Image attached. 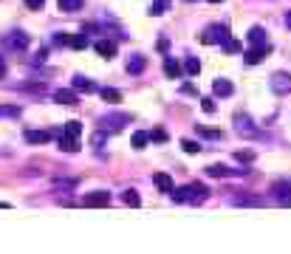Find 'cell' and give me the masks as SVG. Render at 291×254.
Masks as SVG:
<instances>
[{"label": "cell", "mask_w": 291, "mask_h": 254, "mask_svg": "<svg viewBox=\"0 0 291 254\" xmlns=\"http://www.w3.org/2000/svg\"><path fill=\"white\" fill-rule=\"evenodd\" d=\"M48 139H51V133H45V130H26L28 144H45Z\"/></svg>", "instance_id": "12"}, {"label": "cell", "mask_w": 291, "mask_h": 254, "mask_svg": "<svg viewBox=\"0 0 291 254\" xmlns=\"http://www.w3.org/2000/svg\"><path fill=\"white\" fill-rule=\"evenodd\" d=\"M57 6H60V11H68V14H74V11H82L85 0H60Z\"/></svg>", "instance_id": "15"}, {"label": "cell", "mask_w": 291, "mask_h": 254, "mask_svg": "<svg viewBox=\"0 0 291 254\" xmlns=\"http://www.w3.org/2000/svg\"><path fill=\"white\" fill-rule=\"evenodd\" d=\"M206 175H212V178H229V175H235L229 167H223V164H212V167H206Z\"/></svg>", "instance_id": "14"}, {"label": "cell", "mask_w": 291, "mask_h": 254, "mask_svg": "<svg viewBox=\"0 0 291 254\" xmlns=\"http://www.w3.org/2000/svg\"><path fill=\"white\" fill-rule=\"evenodd\" d=\"M54 43H57V45H71V37H65V34H57V37H54Z\"/></svg>", "instance_id": "38"}, {"label": "cell", "mask_w": 291, "mask_h": 254, "mask_svg": "<svg viewBox=\"0 0 291 254\" xmlns=\"http://www.w3.org/2000/svg\"><path fill=\"white\" fill-rule=\"evenodd\" d=\"M272 90L277 93V96L291 93V74H274L272 77Z\"/></svg>", "instance_id": "5"}, {"label": "cell", "mask_w": 291, "mask_h": 254, "mask_svg": "<svg viewBox=\"0 0 291 254\" xmlns=\"http://www.w3.org/2000/svg\"><path fill=\"white\" fill-rule=\"evenodd\" d=\"M94 48H97V54H99V57H105V60H113V57H116V43H113V40H97Z\"/></svg>", "instance_id": "7"}, {"label": "cell", "mask_w": 291, "mask_h": 254, "mask_svg": "<svg viewBox=\"0 0 291 254\" xmlns=\"http://www.w3.org/2000/svg\"><path fill=\"white\" fill-rule=\"evenodd\" d=\"M62 133H65V136H74V139H80V136H82V124L80 122H65Z\"/></svg>", "instance_id": "23"}, {"label": "cell", "mask_w": 291, "mask_h": 254, "mask_svg": "<svg viewBox=\"0 0 291 254\" xmlns=\"http://www.w3.org/2000/svg\"><path fill=\"white\" fill-rule=\"evenodd\" d=\"M201 107H203V113H215V102L212 99H201Z\"/></svg>", "instance_id": "35"}, {"label": "cell", "mask_w": 291, "mask_h": 254, "mask_svg": "<svg viewBox=\"0 0 291 254\" xmlns=\"http://www.w3.org/2000/svg\"><path fill=\"white\" fill-rule=\"evenodd\" d=\"M74 88H77V90H85V93H94V90H97V85H94L91 79H85V77H74Z\"/></svg>", "instance_id": "21"}, {"label": "cell", "mask_w": 291, "mask_h": 254, "mask_svg": "<svg viewBox=\"0 0 291 254\" xmlns=\"http://www.w3.org/2000/svg\"><path fill=\"white\" fill-rule=\"evenodd\" d=\"M122 201L127 203V206H139V203H141V198L136 195V189H127V192L122 195Z\"/></svg>", "instance_id": "28"}, {"label": "cell", "mask_w": 291, "mask_h": 254, "mask_svg": "<svg viewBox=\"0 0 291 254\" xmlns=\"http://www.w3.org/2000/svg\"><path fill=\"white\" fill-rule=\"evenodd\" d=\"M153 184L159 186L161 192H173V189H176V184H173V178L167 175V172H156V175H153Z\"/></svg>", "instance_id": "8"}, {"label": "cell", "mask_w": 291, "mask_h": 254, "mask_svg": "<svg viewBox=\"0 0 291 254\" xmlns=\"http://www.w3.org/2000/svg\"><path fill=\"white\" fill-rule=\"evenodd\" d=\"M272 192L280 198V203H289V198H286V192H291V184L289 181H277V184L272 186Z\"/></svg>", "instance_id": "18"}, {"label": "cell", "mask_w": 291, "mask_h": 254, "mask_svg": "<svg viewBox=\"0 0 291 254\" xmlns=\"http://www.w3.org/2000/svg\"><path fill=\"white\" fill-rule=\"evenodd\" d=\"M71 45L74 48H85L88 45V37H71Z\"/></svg>", "instance_id": "33"}, {"label": "cell", "mask_w": 291, "mask_h": 254, "mask_svg": "<svg viewBox=\"0 0 291 254\" xmlns=\"http://www.w3.org/2000/svg\"><path fill=\"white\" fill-rule=\"evenodd\" d=\"M60 150H65V153H77V150H80V139L65 136V133L60 130Z\"/></svg>", "instance_id": "11"}, {"label": "cell", "mask_w": 291, "mask_h": 254, "mask_svg": "<svg viewBox=\"0 0 291 254\" xmlns=\"http://www.w3.org/2000/svg\"><path fill=\"white\" fill-rule=\"evenodd\" d=\"M147 141H150V136H147L144 130L133 133V147H136V150H144V147H147Z\"/></svg>", "instance_id": "25"}, {"label": "cell", "mask_w": 291, "mask_h": 254, "mask_svg": "<svg viewBox=\"0 0 291 254\" xmlns=\"http://www.w3.org/2000/svg\"><path fill=\"white\" fill-rule=\"evenodd\" d=\"M167 9H170V0H156V3L150 6V14L153 17H159V14H164Z\"/></svg>", "instance_id": "26"}, {"label": "cell", "mask_w": 291, "mask_h": 254, "mask_svg": "<svg viewBox=\"0 0 291 254\" xmlns=\"http://www.w3.org/2000/svg\"><path fill=\"white\" fill-rule=\"evenodd\" d=\"M173 198H176V201H206V195H209V189H206V186L203 184H190V186H181V189H173Z\"/></svg>", "instance_id": "1"}, {"label": "cell", "mask_w": 291, "mask_h": 254, "mask_svg": "<svg viewBox=\"0 0 291 254\" xmlns=\"http://www.w3.org/2000/svg\"><path fill=\"white\" fill-rule=\"evenodd\" d=\"M147 136H150L153 141H167V133L161 130V127H156V130H153V133H147Z\"/></svg>", "instance_id": "32"}, {"label": "cell", "mask_w": 291, "mask_h": 254, "mask_svg": "<svg viewBox=\"0 0 291 254\" xmlns=\"http://www.w3.org/2000/svg\"><path fill=\"white\" fill-rule=\"evenodd\" d=\"M107 203H110V192H105V189L91 192L82 198V206H88V209H99V206H107Z\"/></svg>", "instance_id": "2"}, {"label": "cell", "mask_w": 291, "mask_h": 254, "mask_svg": "<svg viewBox=\"0 0 291 254\" xmlns=\"http://www.w3.org/2000/svg\"><path fill=\"white\" fill-rule=\"evenodd\" d=\"M286 23H289V26H291V14H289V17H286Z\"/></svg>", "instance_id": "41"}, {"label": "cell", "mask_w": 291, "mask_h": 254, "mask_svg": "<svg viewBox=\"0 0 291 254\" xmlns=\"http://www.w3.org/2000/svg\"><path fill=\"white\" fill-rule=\"evenodd\" d=\"M209 3H223V0H209Z\"/></svg>", "instance_id": "42"}, {"label": "cell", "mask_w": 291, "mask_h": 254, "mask_svg": "<svg viewBox=\"0 0 291 254\" xmlns=\"http://www.w3.org/2000/svg\"><path fill=\"white\" fill-rule=\"evenodd\" d=\"M184 93H193V96H195L198 90H195V85H190V82H187V85H184Z\"/></svg>", "instance_id": "39"}, {"label": "cell", "mask_w": 291, "mask_h": 254, "mask_svg": "<svg viewBox=\"0 0 291 254\" xmlns=\"http://www.w3.org/2000/svg\"><path fill=\"white\" fill-rule=\"evenodd\" d=\"M198 133H201V136H206V139H221V136H223L221 130H212V127H201V124H198Z\"/></svg>", "instance_id": "30"}, {"label": "cell", "mask_w": 291, "mask_h": 254, "mask_svg": "<svg viewBox=\"0 0 291 254\" xmlns=\"http://www.w3.org/2000/svg\"><path fill=\"white\" fill-rule=\"evenodd\" d=\"M238 133H246V136H257V127L252 124L249 116H238Z\"/></svg>", "instance_id": "16"}, {"label": "cell", "mask_w": 291, "mask_h": 254, "mask_svg": "<svg viewBox=\"0 0 291 254\" xmlns=\"http://www.w3.org/2000/svg\"><path fill=\"white\" fill-rule=\"evenodd\" d=\"M124 124H130V116L127 113H107V116H102V127H110V130H122Z\"/></svg>", "instance_id": "4"}, {"label": "cell", "mask_w": 291, "mask_h": 254, "mask_svg": "<svg viewBox=\"0 0 291 254\" xmlns=\"http://www.w3.org/2000/svg\"><path fill=\"white\" fill-rule=\"evenodd\" d=\"M235 203H238V206H263V198H252V195H240V198H235Z\"/></svg>", "instance_id": "22"}, {"label": "cell", "mask_w": 291, "mask_h": 254, "mask_svg": "<svg viewBox=\"0 0 291 254\" xmlns=\"http://www.w3.org/2000/svg\"><path fill=\"white\" fill-rule=\"evenodd\" d=\"M272 51V43H263V45H255V48H249L246 54H243V60L249 62V65H257V62L263 60L266 54Z\"/></svg>", "instance_id": "6"}, {"label": "cell", "mask_w": 291, "mask_h": 254, "mask_svg": "<svg viewBox=\"0 0 291 254\" xmlns=\"http://www.w3.org/2000/svg\"><path fill=\"white\" fill-rule=\"evenodd\" d=\"M249 43L252 45H263V43H269L266 40V31L260 26H252V31H249Z\"/></svg>", "instance_id": "19"}, {"label": "cell", "mask_w": 291, "mask_h": 254, "mask_svg": "<svg viewBox=\"0 0 291 254\" xmlns=\"http://www.w3.org/2000/svg\"><path fill=\"white\" fill-rule=\"evenodd\" d=\"M184 71H187V74H190V77H195V74L201 71V62L195 60V57H190V60L184 62Z\"/></svg>", "instance_id": "27"}, {"label": "cell", "mask_w": 291, "mask_h": 254, "mask_svg": "<svg viewBox=\"0 0 291 254\" xmlns=\"http://www.w3.org/2000/svg\"><path fill=\"white\" fill-rule=\"evenodd\" d=\"M26 6L28 9H34V11H40L45 6V0H26Z\"/></svg>", "instance_id": "36"}, {"label": "cell", "mask_w": 291, "mask_h": 254, "mask_svg": "<svg viewBox=\"0 0 291 254\" xmlns=\"http://www.w3.org/2000/svg\"><path fill=\"white\" fill-rule=\"evenodd\" d=\"M102 99L110 102V105H116V102H122V93H119L116 88H102Z\"/></svg>", "instance_id": "24"}, {"label": "cell", "mask_w": 291, "mask_h": 254, "mask_svg": "<svg viewBox=\"0 0 291 254\" xmlns=\"http://www.w3.org/2000/svg\"><path fill=\"white\" fill-rule=\"evenodd\" d=\"M144 65H147V60L136 54V57H130V60H127V74H141V71H144Z\"/></svg>", "instance_id": "17"}, {"label": "cell", "mask_w": 291, "mask_h": 254, "mask_svg": "<svg viewBox=\"0 0 291 254\" xmlns=\"http://www.w3.org/2000/svg\"><path fill=\"white\" fill-rule=\"evenodd\" d=\"M235 158H238V161H246V164H249V161H255V153H252V150H240Z\"/></svg>", "instance_id": "31"}, {"label": "cell", "mask_w": 291, "mask_h": 254, "mask_svg": "<svg viewBox=\"0 0 291 254\" xmlns=\"http://www.w3.org/2000/svg\"><path fill=\"white\" fill-rule=\"evenodd\" d=\"M54 99H57L60 105H77V90L60 88V90H54Z\"/></svg>", "instance_id": "10"}, {"label": "cell", "mask_w": 291, "mask_h": 254, "mask_svg": "<svg viewBox=\"0 0 291 254\" xmlns=\"http://www.w3.org/2000/svg\"><path fill=\"white\" fill-rule=\"evenodd\" d=\"M212 90H215V93H218V96H232V82L229 79H215V85H212Z\"/></svg>", "instance_id": "13"}, {"label": "cell", "mask_w": 291, "mask_h": 254, "mask_svg": "<svg viewBox=\"0 0 291 254\" xmlns=\"http://www.w3.org/2000/svg\"><path fill=\"white\" fill-rule=\"evenodd\" d=\"M91 144H94V147H102V144H105V133H97V136L91 139Z\"/></svg>", "instance_id": "37"}, {"label": "cell", "mask_w": 291, "mask_h": 254, "mask_svg": "<svg viewBox=\"0 0 291 254\" xmlns=\"http://www.w3.org/2000/svg\"><path fill=\"white\" fill-rule=\"evenodd\" d=\"M3 77H6V62L0 60V79H3Z\"/></svg>", "instance_id": "40"}, {"label": "cell", "mask_w": 291, "mask_h": 254, "mask_svg": "<svg viewBox=\"0 0 291 254\" xmlns=\"http://www.w3.org/2000/svg\"><path fill=\"white\" fill-rule=\"evenodd\" d=\"M229 34H226V28H218V26H209L206 31L201 34V43L203 45H212V43H226Z\"/></svg>", "instance_id": "3"}, {"label": "cell", "mask_w": 291, "mask_h": 254, "mask_svg": "<svg viewBox=\"0 0 291 254\" xmlns=\"http://www.w3.org/2000/svg\"><path fill=\"white\" fill-rule=\"evenodd\" d=\"M9 45H11V48H20V51H23V48H28V37L23 34V31H14V34L9 37Z\"/></svg>", "instance_id": "20"}, {"label": "cell", "mask_w": 291, "mask_h": 254, "mask_svg": "<svg viewBox=\"0 0 291 254\" xmlns=\"http://www.w3.org/2000/svg\"><path fill=\"white\" fill-rule=\"evenodd\" d=\"M223 48H226L229 54H238V51H240V43H235V40H226V43H223Z\"/></svg>", "instance_id": "34"}, {"label": "cell", "mask_w": 291, "mask_h": 254, "mask_svg": "<svg viewBox=\"0 0 291 254\" xmlns=\"http://www.w3.org/2000/svg\"><path fill=\"white\" fill-rule=\"evenodd\" d=\"M164 74H167L170 79H181V77H184V68L178 65V60L167 57V60H164Z\"/></svg>", "instance_id": "9"}, {"label": "cell", "mask_w": 291, "mask_h": 254, "mask_svg": "<svg viewBox=\"0 0 291 254\" xmlns=\"http://www.w3.org/2000/svg\"><path fill=\"white\" fill-rule=\"evenodd\" d=\"M181 147H184L187 150V153H193V156H195V153H201V144H198V141H193V139H184V141H181Z\"/></svg>", "instance_id": "29"}]
</instances>
